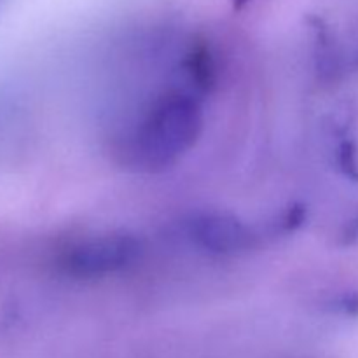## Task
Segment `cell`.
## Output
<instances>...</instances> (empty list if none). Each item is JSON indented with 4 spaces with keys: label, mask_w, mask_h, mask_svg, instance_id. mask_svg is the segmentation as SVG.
I'll return each mask as SVG.
<instances>
[{
    "label": "cell",
    "mask_w": 358,
    "mask_h": 358,
    "mask_svg": "<svg viewBox=\"0 0 358 358\" xmlns=\"http://www.w3.org/2000/svg\"><path fill=\"white\" fill-rule=\"evenodd\" d=\"M203 131V110L196 94L168 91L157 98L126 140L122 150L147 170H163L196 145Z\"/></svg>",
    "instance_id": "obj_1"
},
{
    "label": "cell",
    "mask_w": 358,
    "mask_h": 358,
    "mask_svg": "<svg viewBox=\"0 0 358 358\" xmlns=\"http://www.w3.org/2000/svg\"><path fill=\"white\" fill-rule=\"evenodd\" d=\"M143 250V241L135 234H105L66 248L59 255L58 268L69 278H105L135 266L142 259Z\"/></svg>",
    "instance_id": "obj_2"
},
{
    "label": "cell",
    "mask_w": 358,
    "mask_h": 358,
    "mask_svg": "<svg viewBox=\"0 0 358 358\" xmlns=\"http://www.w3.org/2000/svg\"><path fill=\"white\" fill-rule=\"evenodd\" d=\"M187 240L199 250L215 255H238L257 243V234L227 212H198L184 222Z\"/></svg>",
    "instance_id": "obj_3"
},
{
    "label": "cell",
    "mask_w": 358,
    "mask_h": 358,
    "mask_svg": "<svg viewBox=\"0 0 358 358\" xmlns=\"http://www.w3.org/2000/svg\"><path fill=\"white\" fill-rule=\"evenodd\" d=\"M180 77L185 84L184 90L189 93L196 96L212 93L219 77L217 59L212 49L206 44L192 45L180 65Z\"/></svg>",
    "instance_id": "obj_4"
},
{
    "label": "cell",
    "mask_w": 358,
    "mask_h": 358,
    "mask_svg": "<svg viewBox=\"0 0 358 358\" xmlns=\"http://www.w3.org/2000/svg\"><path fill=\"white\" fill-rule=\"evenodd\" d=\"M336 164L352 182H358V145L353 138H343L336 147Z\"/></svg>",
    "instance_id": "obj_5"
},
{
    "label": "cell",
    "mask_w": 358,
    "mask_h": 358,
    "mask_svg": "<svg viewBox=\"0 0 358 358\" xmlns=\"http://www.w3.org/2000/svg\"><path fill=\"white\" fill-rule=\"evenodd\" d=\"M306 215H308L306 206L301 205V203H294V205H290L289 208H285L282 213H280L276 222L273 224V231L282 234L296 233V231L304 224Z\"/></svg>",
    "instance_id": "obj_6"
},
{
    "label": "cell",
    "mask_w": 358,
    "mask_h": 358,
    "mask_svg": "<svg viewBox=\"0 0 358 358\" xmlns=\"http://www.w3.org/2000/svg\"><path fill=\"white\" fill-rule=\"evenodd\" d=\"M334 310L343 315H348V317H358V290L341 294L334 301Z\"/></svg>",
    "instance_id": "obj_7"
},
{
    "label": "cell",
    "mask_w": 358,
    "mask_h": 358,
    "mask_svg": "<svg viewBox=\"0 0 358 358\" xmlns=\"http://www.w3.org/2000/svg\"><path fill=\"white\" fill-rule=\"evenodd\" d=\"M339 241L341 245H353L358 241V215L355 219L350 220L341 231V236H339Z\"/></svg>",
    "instance_id": "obj_8"
},
{
    "label": "cell",
    "mask_w": 358,
    "mask_h": 358,
    "mask_svg": "<svg viewBox=\"0 0 358 358\" xmlns=\"http://www.w3.org/2000/svg\"><path fill=\"white\" fill-rule=\"evenodd\" d=\"M248 2H250V0H233V6L236 7V9H241V7L247 6Z\"/></svg>",
    "instance_id": "obj_9"
},
{
    "label": "cell",
    "mask_w": 358,
    "mask_h": 358,
    "mask_svg": "<svg viewBox=\"0 0 358 358\" xmlns=\"http://www.w3.org/2000/svg\"><path fill=\"white\" fill-rule=\"evenodd\" d=\"M353 62L358 63V45H357V51H355V55H353Z\"/></svg>",
    "instance_id": "obj_10"
}]
</instances>
